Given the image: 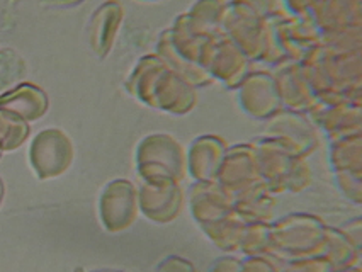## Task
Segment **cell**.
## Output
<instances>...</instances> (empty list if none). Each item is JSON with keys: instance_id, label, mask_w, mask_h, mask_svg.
I'll list each match as a JSON object with an SVG mask.
<instances>
[{"instance_id": "cell-1", "label": "cell", "mask_w": 362, "mask_h": 272, "mask_svg": "<svg viewBox=\"0 0 362 272\" xmlns=\"http://www.w3.org/2000/svg\"><path fill=\"white\" fill-rule=\"evenodd\" d=\"M0 107L14 112L21 118L33 121L45 114L48 99L43 90L37 89L33 83L24 82L0 95Z\"/></svg>"}, {"instance_id": "cell-2", "label": "cell", "mask_w": 362, "mask_h": 272, "mask_svg": "<svg viewBox=\"0 0 362 272\" xmlns=\"http://www.w3.org/2000/svg\"><path fill=\"white\" fill-rule=\"evenodd\" d=\"M28 66L14 49H0V92H7L18 87L24 81Z\"/></svg>"}, {"instance_id": "cell-3", "label": "cell", "mask_w": 362, "mask_h": 272, "mask_svg": "<svg viewBox=\"0 0 362 272\" xmlns=\"http://www.w3.org/2000/svg\"><path fill=\"white\" fill-rule=\"evenodd\" d=\"M344 235L347 237V240L354 245V249L362 250V218L361 220L351 221V223L345 225Z\"/></svg>"}, {"instance_id": "cell-4", "label": "cell", "mask_w": 362, "mask_h": 272, "mask_svg": "<svg viewBox=\"0 0 362 272\" xmlns=\"http://www.w3.org/2000/svg\"><path fill=\"white\" fill-rule=\"evenodd\" d=\"M352 269H356L357 272H362V250H357L356 257H354L352 262Z\"/></svg>"}]
</instances>
